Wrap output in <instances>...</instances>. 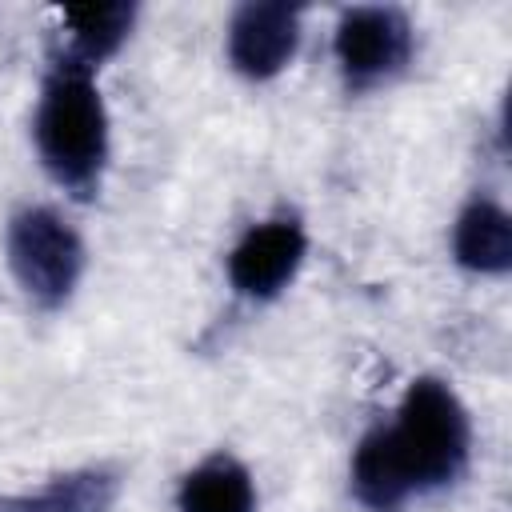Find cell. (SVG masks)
I'll return each instance as SVG.
<instances>
[{"mask_svg": "<svg viewBox=\"0 0 512 512\" xmlns=\"http://www.w3.org/2000/svg\"><path fill=\"white\" fill-rule=\"evenodd\" d=\"M472 424L460 396L420 376L408 384L396 420L372 428L352 452V492L372 512H400L412 496L456 484L468 468Z\"/></svg>", "mask_w": 512, "mask_h": 512, "instance_id": "6da1fadb", "label": "cell"}, {"mask_svg": "<svg viewBox=\"0 0 512 512\" xmlns=\"http://www.w3.org/2000/svg\"><path fill=\"white\" fill-rule=\"evenodd\" d=\"M32 136L48 176L76 200H92L108 168V108L96 72L56 56L40 88Z\"/></svg>", "mask_w": 512, "mask_h": 512, "instance_id": "7a4b0ae2", "label": "cell"}, {"mask_svg": "<svg viewBox=\"0 0 512 512\" xmlns=\"http://www.w3.org/2000/svg\"><path fill=\"white\" fill-rule=\"evenodd\" d=\"M8 268L32 304L60 308L80 284L84 240L56 208H20L8 220Z\"/></svg>", "mask_w": 512, "mask_h": 512, "instance_id": "3957f363", "label": "cell"}, {"mask_svg": "<svg viewBox=\"0 0 512 512\" xmlns=\"http://www.w3.org/2000/svg\"><path fill=\"white\" fill-rule=\"evenodd\" d=\"M332 56L352 92H368L384 80H392L408 56H412V24L400 8L384 4H360L340 12Z\"/></svg>", "mask_w": 512, "mask_h": 512, "instance_id": "277c9868", "label": "cell"}, {"mask_svg": "<svg viewBox=\"0 0 512 512\" xmlns=\"http://www.w3.org/2000/svg\"><path fill=\"white\" fill-rule=\"evenodd\" d=\"M304 252L308 232L296 216L260 220L228 252V284L244 300H272L292 284V276L304 264Z\"/></svg>", "mask_w": 512, "mask_h": 512, "instance_id": "5b68a950", "label": "cell"}, {"mask_svg": "<svg viewBox=\"0 0 512 512\" xmlns=\"http://www.w3.org/2000/svg\"><path fill=\"white\" fill-rule=\"evenodd\" d=\"M300 48V8L240 4L228 24V60L248 80L280 76Z\"/></svg>", "mask_w": 512, "mask_h": 512, "instance_id": "8992f818", "label": "cell"}, {"mask_svg": "<svg viewBox=\"0 0 512 512\" xmlns=\"http://www.w3.org/2000/svg\"><path fill=\"white\" fill-rule=\"evenodd\" d=\"M452 256L468 272L504 276L512 268V220H508V212L488 196L468 200L464 212L456 216V228H452Z\"/></svg>", "mask_w": 512, "mask_h": 512, "instance_id": "52a82bcc", "label": "cell"}, {"mask_svg": "<svg viewBox=\"0 0 512 512\" xmlns=\"http://www.w3.org/2000/svg\"><path fill=\"white\" fill-rule=\"evenodd\" d=\"M120 492V472L76 468L32 492H0V512H108Z\"/></svg>", "mask_w": 512, "mask_h": 512, "instance_id": "ba28073f", "label": "cell"}, {"mask_svg": "<svg viewBox=\"0 0 512 512\" xmlns=\"http://www.w3.org/2000/svg\"><path fill=\"white\" fill-rule=\"evenodd\" d=\"M136 24V4H84V8H64V48L56 52L68 64H80L96 72L108 56L120 52Z\"/></svg>", "mask_w": 512, "mask_h": 512, "instance_id": "9c48e42d", "label": "cell"}, {"mask_svg": "<svg viewBox=\"0 0 512 512\" xmlns=\"http://www.w3.org/2000/svg\"><path fill=\"white\" fill-rule=\"evenodd\" d=\"M176 508L180 512H256V488L248 468L236 456L216 452L180 480Z\"/></svg>", "mask_w": 512, "mask_h": 512, "instance_id": "30bf717a", "label": "cell"}]
</instances>
